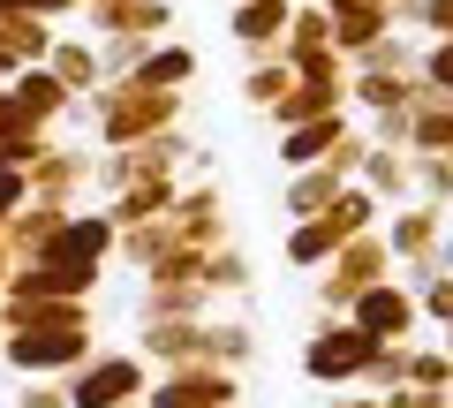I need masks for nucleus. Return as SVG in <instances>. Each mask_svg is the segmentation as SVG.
<instances>
[{
  "mask_svg": "<svg viewBox=\"0 0 453 408\" xmlns=\"http://www.w3.org/2000/svg\"><path fill=\"white\" fill-rule=\"evenodd\" d=\"M363 356H371L363 333H325V341L310 348V378H348V371H363Z\"/></svg>",
  "mask_w": 453,
  "mask_h": 408,
  "instance_id": "nucleus-1",
  "label": "nucleus"
},
{
  "mask_svg": "<svg viewBox=\"0 0 453 408\" xmlns=\"http://www.w3.org/2000/svg\"><path fill=\"white\" fill-rule=\"evenodd\" d=\"M129 393H136V363H98L76 386V408H113V401H129Z\"/></svg>",
  "mask_w": 453,
  "mask_h": 408,
  "instance_id": "nucleus-2",
  "label": "nucleus"
},
{
  "mask_svg": "<svg viewBox=\"0 0 453 408\" xmlns=\"http://www.w3.org/2000/svg\"><path fill=\"white\" fill-rule=\"evenodd\" d=\"M8 356H16V363H31V371H38V363H76L83 356V341H76V333H53V326H38V333H23V341L16 348H8Z\"/></svg>",
  "mask_w": 453,
  "mask_h": 408,
  "instance_id": "nucleus-3",
  "label": "nucleus"
},
{
  "mask_svg": "<svg viewBox=\"0 0 453 408\" xmlns=\"http://www.w3.org/2000/svg\"><path fill=\"white\" fill-rule=\"evenodd\" d=\"M401 326H408V303L393 288H371L356 303V333H401Z\"/></svg>",
  "mask_w": 453,
  "mask_h": 408,
  "instance_id": "nucleus-4",
  "label": "nucleus"
},
{
  "mask_svg": "<svg viewBox=\"0 0 453 408\" xmlns=\"http://www.w3.org/2000/svg\"><path fill=\"white\" fill-rule=\"evenodd\" d=\"M280 23H288V8H280V0H250V8H234V38H250V46H265Z\"/></svg>",
  "mask_w": 453,
  "mask_h": 408,
  "instance_id": "nucleus-5",
  "label": "nucleus"
},
{
  "mask_svg": "<svg viewBox=\"0 0 453 408\" xmlns=\"http://www.w3.org/2000/svg\"><path fill=\"white\" fill-rule=\"evenodd\" d=\"M189 68H196V53H189V46H166V53H151V61H144V91H159V83H181Z\"/></svg>",
  "mask_w": 453,
  "mask_h": 408,
  "instance_id": "nucleus-6",
  "label": "nucleus"
},
{
  "mask_svg": "<svg viewBox=\"0 0 453 408\" xmlns=\"http://www.w3.org/2000/svg\"><path fill=\"white\" fill-rule=\"evenodd\" d=\"M333 242H340V227H333V219H318V227H295V235H288V258L310 265V258H325Z\"/></svg>",
  "mask_w": 453,
  "mask_h": 408,
  "instance_id": "nucleus-7",
  "label": "nucleus"
},
{
  "mask_svg": "<svg viewBox=\"0 0 453 408\" xmlns=\"http://www.w3.org/2000/svg\"><path fill=\"white\" fill-rule=\"evenodd\" d=\"M38 46H46V31L31 16H0V53H38Z\"/></svg>",
  "mask_w": 453,
  "mask_h": 408,
  "instance_id": "nucleus-8",
  "label": "nucleus"
},
{
  "mask_svg": "<svg viewBox=\"0 0 453 408\" xmlns=\"http://www.w3.org/2000/svg\"><path fill=\"white\" fill-rule=\"evenodd\" d=\"M333 136H340V121H318V129H295V136H288V159L303 166L310 151H325V144H333Z\"/></svg>",
  "mask_w": 453,
  "mask_h": 408,
  "instance_id": "nucleus-9",
  "label": "nucleus"
},
{
  "mask_svg": "<svg viewBox=\"0 0 453 408\" xmlns=\"http://www.w3.org/2000/svg\"><path fill=\"white\" fill-rule=\"evenodd\" d=\"M325 106H333V91H318V83H310V91H288V98H280V114H288V121H303V114H325Z\"/></svg>",
  "mask_w": 453,
  "mask_h": 408,
  "instance_id": "nucleus-10",
  "label": "nucleus"
},
{
  "mask_svg": "<svg viewBox=\"0 0 453 408\" xmlns=\"http://www.w3.org/2000/svg\"><path fill=\"white\" fill-rule=\"evenodd\" d=\"M325 196H333V174H303L288 189V204H295V212H310V204H325Z\"/></svg>",
  "mask_w": 453,
  "mask_h": 408,
  "instance_id": "nucleus-11",
  "label": "nucleus"
},
{
  "mask_svg": "<svg viewBox=\"0 0 453 408\" xmlns=\"http://www.w3.org/2000/svg\"><path fill=\"white\" fill-rule=\"evenodd\" d=\"M378 8H356V16H340V38H348V46H363V38H378Z\"/></svg>",
  "mask_w": 453,
  "mask_h": 408,
  "instance_id": "nucleus-12",
  "label": "nucleus"
},
{
  "mask_svg": "<svg viewBox=\"0 0 453 408\" xmlns=\"http://www.w3.org/2000/svg\"><path fill=\"white\" fill-rule=\"evenodd\" d=\"M423 136H431V144H453V114H431V121H423Z\"/></svg>",
  "mask_w": 453,
  "mask_h": 408,
  "instance_id": "nucleus-13",
  "label": "nucleus"
},
{
  "mask_svg": "<svg viewBox=\"0 0 453 408\" xmlns=\"http://www.w3.org/2000/svg\"><path fill=\"white\" fill-rule=\"evenodd\" d=\"M431 76H438V83L453 91V46H438V53H431Z\"/></svg>",
  "mask_w": 453,
  "mask_h": 408,
  "instance_id": "nucleus-14",
  "label": "nucleus"
},
{
  "mask_svg": "<svg viewBox=\"0 0 453 408\" xmlns=\"http://www.w3.org/2000/svg\"><path fill=\"white\" fill-rule=\"evenodd\" d=\"M8 204H16V174H0V212H8Z\"/></svg>",
  "mask_w": 453,
  "mask_h": 408,
  "instance_id": "nucleus-15",
  "label": "nucleus"
}]
</instances>
